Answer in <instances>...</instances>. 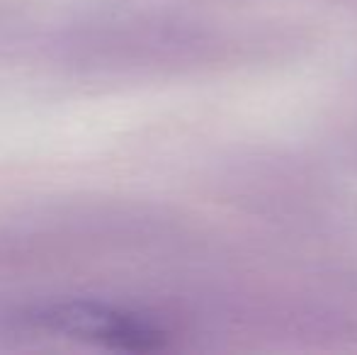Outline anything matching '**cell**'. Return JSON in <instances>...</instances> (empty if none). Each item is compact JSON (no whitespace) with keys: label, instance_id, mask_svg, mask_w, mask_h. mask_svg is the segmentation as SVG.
Here are the masks:
<instances>
[{"label":"cell","instance_id":"6da1fadb","mask_svg":"<svg viewBox=\"0 0 357 355\" xmlns=\"http://www.w3.org/2000/svg\"><path fill=\"white\" fill-rule=\"evenodd\" d=\"M22 322L39 331L95 343L122 353H155L168 346V331L144 314L98 299H54L24 309Z\"/></svg>","mask_w":357,"mask_h":355}]
</instances>
